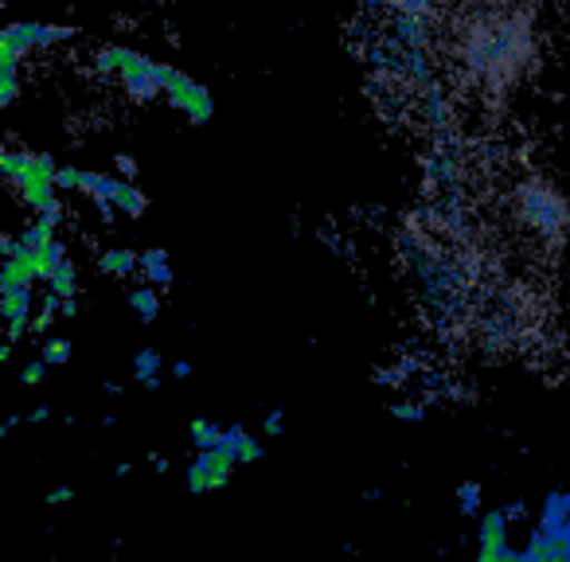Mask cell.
I'll list each match as a JSON object with an SVG mask.
<instances>
[{"instance_id":"cell-23","label":"cell","mask_w":570,"mask_h":562,"mask_svg":"<svg viewBox=\"0 0 570 562\" xmlns=\"http://www.w3.org/2000/svg\"><path fill=\"white\" fill-rule=\"evenodd\" d=\"M118 172L126 176V180H134V176H137V160L129 157V152H121V157H118Z\"/></svg>"},{"instance_id":"cell-13","label":"cell","mask_w":570,"mask_h":562,"mask_svg":"<svg viewBox=\"0 0 570 562\" xmlns=\"http://www.w3.org/2000/svg\"><path fill=\"white\" fill-rule=\"evenodd\" d=\"M51 294L59 297V302H67V297L79 294V282H75V262L67 258L63 266L56 269V277H51Z\"/></svg>"},{"instance_id":"cell-12","label":"cell","mask_w":570,"mask_h":562,"mask_svg":"<svg viewBox=\"0 0 570 562\" xmlns=\"http://www.w3.org/2000/svg\"><path fill=\"white\" fill-rule=\"evenodd\" d=\"M134 372H137V379H141L145 387H157V372H160V356H157V348H141V352H137Z\"/></svg>"},{"instance_id":"cell-19","label":"cell","mask_w":570,"mask_h":562,"mask_svg":"<svg viewBox=\"0 0 570 562\" xmlns=\"http://www.w3.org/2000/svg\"><path fill=\"white\" fill-rule=\"evenodd\" d=\"M82 188V168L63 165L59 168V191H79Z\"/></svg>"},{"instance_id":"cell-2","label":"cell","mask_w":570,"mask_h":562,"mask_svg":"<svg viewBox=\"0 0 570 562\" xmlns=\"http://www.w3.org/2000/svg\"><path fill=\"white\" fill-rule=\"evenodd\" d=\"M75 40V28L59 24H9L0 32V48H17L20 56L32 48H56V43Z\"/></svg>"},{"instance_id":"cell-15","label":"cell","mask_w":570,"mask_h":562,"mask_svg":"<svg viewBox=\"0 0 570 562\" xmlns=\"http://www.w3.org/2000/svg\"><path fill=\"white\" fill-rule=\"evenodd\" d=\"M129 305H134V309L141 313V321H153V317H157V309H160V302H157V286H141V289H134V294H129Z\"/></svg>"},{"instance_id":"cell-21","label":"cell","mask_w":570,"mask_h":562,"mask_svg":"<svg viewBox=\"0 0 570 562\" xmlns=\"http://www.w3.org/2000/svg\"><path fill=\"white\" fill-rule=\"evenodd\" d=\"M188 489H191V492H207V489H212V481H207L204 469H199V465H191V469H188Z\"/></svg>"},{"instance_id":"cell-10","label":"cell","mask_w":570,"mask_h":562,"mask_svg":"<svg viewBox=\"0 0 570 562\" xmlns=\"http://www.w3.org/2000/svg\"><path fill=\"white\" fill-rule=\"evenodd\" d=\"M227 445L235 450V457H238V465H250V461H258L262 457V445L254 442L246 430H238V426H230L227 430Z\"/></svg>"},{"instance_id":"cell-14","label":"cell","mask_w":570,"mask_h":562,"mask_svg":"<svg viewBox=\"0 0 570 562\" xmlns=\"http://www.w3.org/2000/svg\"><path fill=\"white\" fill-rule=\"evenodd\" d=\"M481 546H497V551H504V515L500 512H489L481 523Z\"/></svg>"},{"instance_id":"cell-11","label":"cell","mask_w":570,"mask_h":562,"mask_svg":"<svg viewBox=\"0 0 570 562\" xmlns=\"http://www.w3.org/2000/svg\"><path fill=\"white\" fill-rule=\"evenodd\" d=\"M191 442H196L199 450H219V445H227V430L196 418V422H191Z\"/></svg>"},{"instance_id":"cell-6","label":"cell","mask_w":570,"mask_h":562,"mask_svg":"<svg viewBox=\"0 0 570 562\" xmlns=\"http://www.w3.org/2000/svg\"><path fill=\"white\" fill-rule=\"evenodd\" d=\"M126 184V176H106V172H82V188L79 191H87L90 199H110L114 204V196H118V188Z\"/></svg>"},{"instance_id":"cell-8","label":"cell","mask_w":570,"mask_h":562,"mask_svg":"<svg viewBox=\"0 0 570 562\" xmlns=\"http://www.w3.org/2000/svg\"><path fill=\"white\" fill-rule=\"evenodd\" d=\"M114 207H118V211H126L129 219H141L145 207H149V199L141 196V188H137L134 180H126V184L118 188V196H114Z\"/></svg>"},{"instance_id":"cell-5","label":"cell","mask_w":570,"mask_h":562,"mask_svg":"<svg viewBox=\"0 0 570 562\" xmlns=\"http://www.w3.org/2000/svg\"><path fill=\"white\" fill-rule=\"evenodd\" d=\"M98 269L110 277H129L134 269H141V258L134 250H102L98 254Z\"/></svg>"},{"instance_id":"cell-29","label":"cell","mask_w":570,"mask_h":562,"mask_svg":"<svg viewBox=\"0 0 570 562\" xmlns=\"http://www.w3.org/2000/svg\"><path fill=\"white\" fill-rule=\"evenodd\" d=\"M528 562H570V554H543V559H528Z\"/></svg>"},{"instance_id":"cell-24","label":"cell","mask_w":570,"mask_h":562,"mask_svg":"<svg viewBox=\"0 0 570 562\" xmlns=\"http://www.w3.org/2000/svg\"><path fill=\"white\" fill-rule=\"evenodd\" d=\"M476 562H504V551H497V546H481Z\"/></svg>"},{"instance_id":"cell-30","label":"cell","mask_w":570,"mask_h":562,"mask_svg":"<svg viewBox=\"0 0 570 562\" xmlns=\"http://www.w3.org/2000/svg\"><path fill=\"white\" fill-rule=\"evenodd\" d=\"M504 562H528V554H512V551H504Z\"/></svg>"},{"instance_id":"cell-4","label":"cell","mask_w":570,"mask_h":562,"mask_svg":"<svg viewBox=\"0 0 570 562\" xmlns=\"http://www.w3.org/2000/svg\"><path fill=\"white\" fill-rule=\"evenodd\" d=\"M4 321H32V289H0Z\"/></svg>"},{"instance_id":"cell-22","label":"cell","mask_w":570,"mask_h":562,"mask_svg":"<svg viewBox=\"0 0 570 562\" xmlns=\"http://www.w3.org/2000/svg\"><path fill=\"white\" fill-rule=\"evenodd\" d=\"M476 496H481V489H476V484H461V507H476Z\"/></svg>"},{"instance_id":"cell-26","label":"cell","mask_w":570,"mask_h":562,"mask_svg":"<svg viewBox=\"0 0 570 562\" xmlns=\"http://www.w3.org/2000/svg\"><path fill=\"white\" fill-rule=\"evenodd\" d=\"M395 414H399V418L419 422V418H422V406H395Z\"/></svg>"},{"instance_id":"cell-17","label":"cell","mask_w":570,"mask_h":562,"mask_svg":"<svg viewBox=\"0 0 570 562\" xmlns=\"http://www.w3.org/2000/svg\"><path fill=\"white\" fill-rule=\"evenodd\" d=\"M40 359H43V364H67V359H71V341H59V336L43 341Z\"/></svg>"},{"instance_id":"cell-3","label":"cell","mask_w":570,"mask_h":562,"mask_svg":"<svg viewBox=\"0 0 570 562\" xmlns=\"http://www.w3.org/2000/svg\"><path fill=\"white\" fill-rule=\"evenodd\" d=\"M196 465L204 469V476L212 481V489H223V484L230 481V473H235L238 457H235V450H230V445H219V450H204V453H199Z\"/></svg>"},{"instance_id":"cell-25","label":"cell","mask_w":570,"mask_h":562,"mask_svg":"<svg viewBox=\"0 0 570 562\" xmlns=\"http://www.w3.org/2000/svg\"><path fill=\"white\" fill-rule=\"evenodd\" d=\"M59 317H79V302H75V297L59 302Z\"/></svg>"},{"instance_id":"cell-28","label":"cell","mask_w":570,"mask_h":562,"mask_svg":"<svg viewBox=\"0 0 570 562\" xmlns=\"http://www.w3.org/2000/svg\"><path fill=\"white\" fill-rule=\"evenodd\" d=\"M75 496V489H56V492H51V504H67V500H71Z\"/></svg>"},{"instance_id":"cell-18","label":"cell","mask_w":570,"mask_h":562,"mask_svg":"<svg viewBox=\"0 0 570 562\" xmlns=\"http://www.w3.org/2000/svg\"><path fill=\"white\" fill-rule=\"evenodd\" d=\"M387 4L403 17H430V0H387Z\"/></svg>"},{"instance_id":"cell-7","label":"cell","mask_w":570,"mask_h":562,"mask_svg":"<svg viewBox=\"0 0 570 562\" xmlns=\"http://www.w3.org/2000/svg\"><path fill=\"white\" fill-rule=\"evenodd\" d=\"M141 274L149 277L153 286L165 289L168 282H173V269H168V254L165 250H145L141 254Z\"/></svg>"},{"instance_id":"cell-27","label":"cell","mask_w":570,"mask_h":562,"mask_svg":"<svg viewBox=\"0 0 570 562\" xmlns=\"http://www.w3.org/2000/svg\"><path fill=\"white\" fill-rule=\"evenodd\" d=\"M282 430V411H269V418H266V434H277Z\"/></svg>"},{"instance_id":"cell-20","label":"cell","mask_w":570,"mask_h":562,"mask_svg":"<svg viewBox=\"0 0 570 562\" xmlns=\"http://www.w3.org/2000/svg\"><path fill=\"white\" fill-rule=\"evenodd\" d=\"M43 367H48L43 359H40V364H28L24 372H20V383H24V387H40V383H43Z\"/></svg>"},{"instance_id":"cell-1","label":"cell","mask_w":570,"mask_h":562,"mask_svg":"<svg viewBox=\"0 0 570 562\" xmlns=\"http://www.w3.org/2000/svg\"><path fill=\"white\" fill-rule=\"evenodd\" d=\"M520 207L523 215H528V223L535 230H547V235H554V230H562V223H567V207H562V199L554 196L551 188H523L520 191Z\"/></svg>"},{"instance_id":"cell-16","label":"cell","mask_w":570,"mask_h":562,"mask_svg":"<svg viewBox=\"0 0 570 562\" xmlns=\"http://www.w3.org/2000/svg\"><path fill=\"white\" fill-rule=\"evenodd\" d=\"M56 317H59V297L51 294L48 302L40 305V313L32 317V336H43V333H48V328L56 325Z\"/></svg>"},{"instance_id":"cell-9","label":"cell","mask_w":570,"mask_h":562,"mask_svg":"<svg viewBox=\"0 0 570 562\" xmlns=\"http://www.w3.org/2000/svg\"><path fill=\"white\" fill-rule=\"evenodd\" d=\"M32 160H36V152H24V149H4L0 152V172H4V180L9 184H17L20 176L32 168Z\"/></svg>"}]
</instances>
